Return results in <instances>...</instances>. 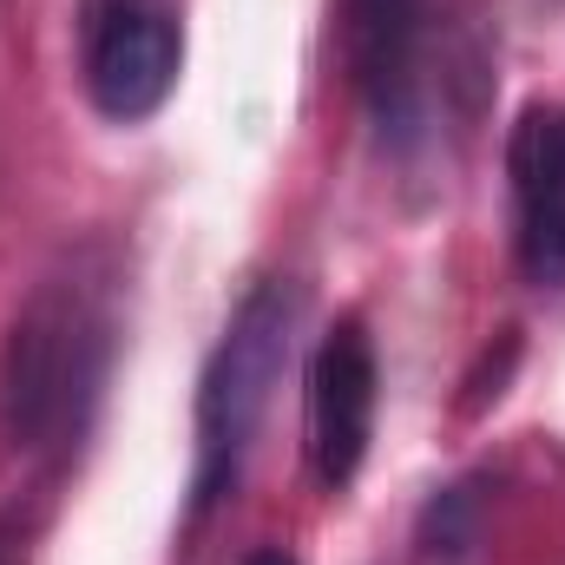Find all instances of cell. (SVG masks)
Returning a JSON list of instances; mask_svg holds the SVG:
<instances>
[{
	"label": "cell",
	"mask_w": 565,
	"mask_h": 565,
	"mask_svg": "<svg viewBox=\"0 0 565 565\" xmlns=\"http://www.w3.org/2000/svg\"><path fill=\"white\" fill-rule=\"evenodd\" d=\"M119 349V264L106 244L66 250L13 309L0 349V434L13 454H66L99 415Z\"/></svg>",
	"instance_id": "obj_1"
},
{
	"label": "cell",
	"mask_w": 565,
	"mask_h": 565,
	"mask_svg": "<svg viewBox=\"0 0 565 565\" xmlns=\"http://www.w3.org/2000/svg\"><path fill=\"white\" fill-rule=\"evenodd\" d=\"M289 342H296V289L289 282H257L217 355L204 362V382H198V460H191V500L198 513L217 507L244 460H250V440L270 415V395H277L282 369H289Z\"/></svg>",
	"instance_id": "obj_2"
},
{
	"label": "cell",
	"mask_w": 565,
	"mask_h": 565,
	"mask_svg": "<svg viewBox=\"0 0 565 565\" xmlns=\"http://www.w3.org/2000/svg\"><path fill=\"white\" fill-rule=\"evenodd\" d=\"M79 86L113 126L151 119L184 73L178 0H79Z\"/></svg>",
	"instance_id": "obj_3"
},
{
	"label": "cell",
	"mask_w": 565,
	"mask_h": 565,
	"mask_svg": "<svg viewBox=\"0 0 565 565\" xmlns=\"http://www.w3.org/2000/svg\"><path fill=\"white\" fill-rule=\"evenodd\" d=\"M375 342L362 316H335L309 362V467L329 493H342L375 440Z\"/></svg>",
	"instance_id": "obj_4"
},
{
	"label": "cell",
	"mask_w": 565,
	"mask_h": 565,
	"mask_svg": "<svg viewBox=\"0 0 565 565\" xmlns=\"http://www.w3.org/2000/svg\"><path fill=\"white\" fill-rule=\"evenodd\" d=\"M513 250L540 289H565V106H526L507 139Z\"/></svg>",
	"instance_id": "obj_5"
},
{
	"label": "cell",
	"mask_w": 565,
	"mask_h": 565,
	"mask_svg": "<svg viewBox=\"0 0 565 565\" xmlns=\"http://www.w3.org/2000/svg\"><path fill=\"white\" fill-rule=\"evenodd\" d=\"M427 0H342V60L382 132L415 126Z\"/></svg>",
	"instance_id": "obj_6"
},
{
	"label": "cell",
	"mask_w": 565,
	"mask_h": 565,
	"mask_svg": "<svg viewBox=\"0 0 565 565\" xmlns=\"http://www.w3.org/2000/svg\"><path fill=\"white\" fill-rule=\"evenodd\" d=\"M244 565H302V559H296V553H282V546H257Z\"/></svg>",
	"instance_id": "obj_7"
}]
</instances>
